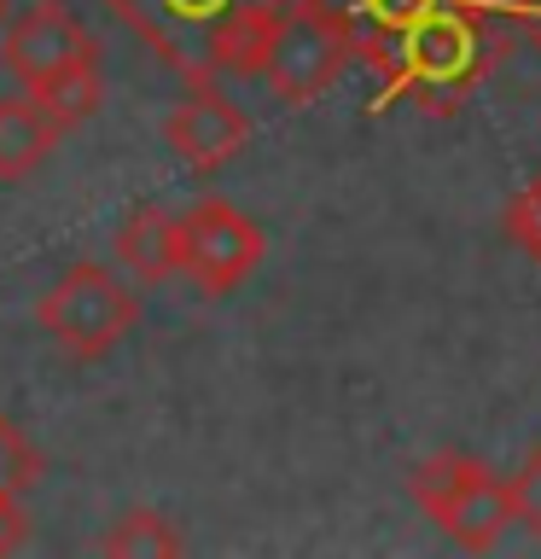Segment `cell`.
Wrapping results in <instances>:
<instances>
[{
    "mask_svg": "<svg viewBox=\"0 0 541 559\" xmlns=\"http://www.w3.org/2000/svg\"><path fill=\"white\" fill-rule=\"evenodd\" d=\"M0 17H7V0H0Z\"/></svg>",
    "mask_w": 541,
    "mask_h": 559,
    "instance_id": "ac0fdd59",
    "label": "cell"
},
{
    "mask_svg": "<svg viewBox=\"0 0 541 559\" xmlns=\"http://www.w3.org/2000/svg\"><path fill=\"white\" fill-rule=\"evenodd\" d=\"M164 140L192 175H209L251 146V117L227 94H216V82H204L187 99H175V111L164 117Z\"/></svg>",
    "mask_w": 541,
    "mask_h": 559,
    "instance_id": "ba28073f",
    "label": "cell"
},
{
    "mask_svg": "<svg viewBox=\"0 0 541 559\" xmlns=\"http://www.w3.org/2000/svg\"><path fill=\"white\" fill-rule=\"evenodd\" d=\"M29 542V513H24V501L17 496H0V559L17 554Z\"/></svg>",
    "mask_w": 541,
    "mask_h": 559,
    "instance_id": "9a60e30c",
    "label": "cell"
},
{
    "mask_svg": "<svg viewBox=\"0 0 541 559\" xmlns=\"http://www.w3.org/2000/svg\"><path fill=\"white\" fill-rule=\"evenodd\" d=\"M506 24H513V0H454V7L419 17L413 29H401L390 47L373 52V111L413 105L425 117H454L495 70Z\"/></svg>",
    "mask_w": 541,
    "mask_h": 559,
    "instance_id": "6da1fadb",
    "label": "cell"
},
{
    "mask_svg": "<svg viewBox=\"0 0 541 559\" xmlns=\"http://www.w3.org/2000/svg\"><path fill=\"white\" fill-rule=\"evenodd\" d=\"M518 489H524V531H536V536H541V449L530 454V461H524Z\"/></svg>",
    "mask_w": 541,
    "mask_h": 559,
    "instance_id": "2e32d148",
    "label": "cell"
},
{
    "mask_svg": "<svg viewBox=\"0 0 541 559\" xmlns=\"http://www.w3.org/2000/svg\"><path fill=\"white\" fill-rule=\"evenodd\" d=\"M64 134L70 129L47 111L41 99H29V94L0 99V181H29Z\"/></svg>",
    "mask_w": 541,
    "mask_h": 559,
    "instance_id": "9c48e42d",
    "label": "cell"
},
{
    "mask_svg": "<svg viewBox=\"0 0 541 559\" xmlns=\"http://www.w3.org/2000/svg\"><path fill=\"white\" fill-rule=\"evenodd\" d=\"M41 472H47V454L41 443L17 426L12 414H0V496H17L24 501L35 484H41Z\"/></svg>",
    "mask_w": 541,
    "mask_h": 559,
    "instance_id": "4fadbf2b",
    "label": "cell"
},
{
    "mask_svg": "<svg viewBox=\"0 0 541 559\" xmlns=\"http://www.w3.org/2000/svg\"><path fill=\"white\" fill-rule=\"evenodd\" d=\"M321 7L356 35V59L373 64L378 47H390L401 29H413L419 17L443 12V7H454V0H321Z\"/></svg>",
    "mask_w": 541,
    "mask_h": 559,
    "instance_id": "8fae6325",
    "label": "cell"
},
{
    "mask_svg": "<svg viewBox=\"0 0 541 559\" xmlns=\"http://www.w3.org/2000/svg\"><path fill=\"white\" fill-rule=\"evenodd\" d=\"M0 59L29 99H41L64 129H82L87 117H99V41L82 29V17L64 0H35L7 24Z\"/></svg>",
    "mask_w": 541,
    "mask_h": 559,
    "instance_id": "3957f363",
    "label": "cell"
},
{
    "mask_svg": "<svg viewBox=\"0 0 541 559\" xmlns=\"http://www.w3.org/2000/svg\"><path fill=\"white\" fill-rule=\"evenodd\" d=\"M356 64V35L332 17L321 0H291L279 12V24L262 52V82L274 87L286 105H314L326 87L344 82V70Z\"/></svg>",
    "mask_w": 541,
    "mask_h": 559,
    "instance_id": "8992f818",
    "label": "cell"
},
{
    "mask_svg": "<svg viewBox=\"0 0 541 559\" xmlns=\"http://www.w3.org/2000/svg\"><path fill=\"white\" fill-rule=\"evenodd\" d=\"M501 227H506V239H513L524 257L541 262V175H536L524 192H513V204H506Z\"/></svg>",
    "mask_w": 541,
    "mask_h": 559,
    "instance_id": "5bb4252c",
    "label": "cell"
},
{
    "mask_svg": "<svg viewBox=\"0 0 541 559\" xmlns=\"http://www.w3.org/2000/svg\"><path fill=\"white\" fill-rule=\"evenodd\" d=\"M111 245H117V262L140 280V286H157V280L181 274V227H175V216L157 204L129 210Z\"/></svg>",
    "mask_w": 541,
    "mask_h": 559,
    "instance_id": "30bf717a",
    "label": "cell"
},
{
    "mask_svg": "<svg viewBox=\"0 0 541 559\" xmlns=\"http://www.w3.org/2000/svg\"><path fill=\"white\" fill-rule=\"evenodd\" d=\"M513 24H524L541 41V0H513Z\"/></svg>",
    "mask_w": 541,
    "mask_h": 559,
    "instance_id": "e0dca14e",
    "label": "cell"
},
{
    "mask_svg": "<svg viewBox=\"0 0 541 559\" xmlns=\"http://www.w3.org/2000/svg\"><path fill=\"white\" fill-rule=\"evenodd\" d=\"M175 227H181V274L204 297L244 286L256 274L262 251H268L262 222H251L244 210L221 204V199H199L187 216H175Z\"/></svg>",
    "mask_w": 541,
    "mask_h": 559,
    "instance_id": "52a82bcc",
    "label": "cell"
},
{
    "mask_svg": "<svg viewBox=\"0 0 541 559\" xmlns=\"http://www.w3.org/2000/svg\"><path fill=\"white\" fill-rule=\"evenodd\" d=\"M99 554L111 559H146V554H187V536L175 531L164 513H152V507H134V513H122L111 531L99 536Z\"/></svg>",
    "mask_w": 541,
    "mask_h": 559,
    "instance_id": "7c38bea8",
    "label": "cell"
},
{
    "mask_svg": "<svg viewBox=\"0 0 541 559\" xmlns=\"http://www.w3.org/2000/svg\"><path fill=\"white\" fill-rule=\"evenodd\" d=\"M35 321L59 356L70 361H105L111 349L140 326V292L122 286L111 269L99 262H70L35 304Z\"/></svg>",
    "mask_w": 541,
    "mask_h": 559,
    "instance_id": "5b68a950",
    "label": "cell"
},
{
    "mask_svg": "<svg viewBox=\"0 0 541 559\" xmlns=\"http://www.w3.org/2000/svg\"><path fill=\"white\" fill-rule=\"evenodd\" d=\"M408 496L436 519V531L460 542L466 554H495L513 531H524V489L518 478H501L478 454L443 449L413 461Z\"/></svg>",
    "mask_w": 541,
    "mask_h": 559,
    "instance_id": "277c9868",
    "label": "cell"
},
{
    "mask_svg": "<svg viewBox=\"0 0 541 559\" xmlns=\"http://www.w3.org/2000/svg\"><path fill=\"white\" fill-rule=\"evenodd\" d=\"M129 35H140L187 87L262 76V52L291 0H105Z\"/></svg>",
    "mask_w": 541,
    "mask_h": 559,
    "instance_id": "7a4b0ae2",
    "label": "cell"
}]
</instances>
